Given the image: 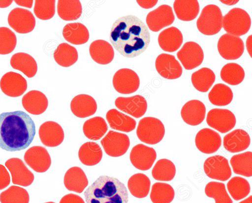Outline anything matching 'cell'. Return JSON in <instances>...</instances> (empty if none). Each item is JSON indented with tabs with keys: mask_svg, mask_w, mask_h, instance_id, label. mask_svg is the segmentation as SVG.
I'll list each match as a JSON object with an SVG mask.
<instances>
[{
	"mask_svg": "<svg viewBox=\"0 0 252 203\" xmlns=\"http://www.w3.org/2000/svg\"><path fill=\"white\" fill-rule=\"evenodd\" d=\"M114 48L126 58L142 54L150 42L148 27L138 17L128 15L118 18L112 24L109 34Z\"/></svg>",
	"mask_w": 252,
	"mask_h": 203,
	"instance_id": "obj_1",
	"label": "cell"
},
{
	"mask_svg": "<svg viewBox=\"0 0 252 203\" xmlns=\"http://www.w3.org/2000/svg\"><path fill=\"white\" fill-rule=\"evenodd\" d=\"M35 135V126L26 112L18 110L0 114V148L8 151L27 148Z\"/></svg>",
	"mask_w": 252,
	"mask_h": 203,
	"instance_id": "obj_2",
	"label": "cell"
},
{
	"mask_svg": "<svg viewBox=\"0 0 252 203\" xmlns=\"http://www.w3.org/2000/svg\"><path fill=\"white\" fill-rule=\"evenodd\" d=\"M86 203H127L128 194L125 184L115 177L101 175L86 190Z\"/></svg>",
	"mask_w": 252,
	"mask_h": 203,
	"instance_id": "obj_3",
	"label": "cell"
},
{
	"mask_svg": "<svg viewBox=\"0 0 252 203\" xmlns=\"http://www.w3.org/2000/svg\"><path fill=\"white\" fill-rule=\"evenodd\" d=\"M222 17L219 6L215 4L207 5L203 8L197 20V28L203 34H216L222 27Z\"/></svg>",
	"mask_w": 252,
	"mask_h": 203,
	"instance_id": "obj_4",
	"label": "cell"
},
{
	"mask_svg": "<svg viewBox=\"0 0 252 203\" xmlns=\"http://www.w3.org/2000/svg\"><path fill=\"white\" fill-rule=\"evenodd\" d=\"M251 25L249 14L240 8H233L222 17V27L228 34L239 36L247 34Z\"/></svg>",
	"mask_w": 252,
	"mask_h": 203,
	"instance_id": "obj_5",
	"label": "cell"
},
{
	"mask_svg": "<svg viewBox=\"0 0 252 203\" xmlns=\"http://www.w3.org/2000/svg\"><path fill=\"white\" fill-rule=\"evenodd\" d=\"M136 134L142 142L148 144H156L159 142L164 136V126L157 118L146 117L139 121Z\"/></svg>",
	"mask_w": 252,
	"mask_h": 203,
	"instance_id": "obj_6",
	"label": "cell"
},
{
	"mask_svg": "<svg viewBox=\"0 0 252 203\" xmlns=\"http://www.w3.org/2000/svg\"><path fill=\"white\" fill-rule=\"evenodd\" d=\"M100 142L105 153L113 157L124 155L130 145L129 138L126 135L113 131H109Z\"/></svg>",
	"mask_w": 252,
	"mask_h": 203,
	"instance_id": "obj_7",
	"label": "cell"
},
{
	"mask_svg": "<svg viewBox=\"0 0 252 203\" xmlns=\"http://www.w3.org/2000/svg\"><path fill=\"white\" fill-rule=\"evenodd\" d=\"M115 90L122 94H129L136 92L140 85V79L133 70L124 68L119 69L113 77Z\"/></svg>",
	"mask_w": 252,
	"mask_h": 203,
	"instance_id": "obj_8",
	"label": "cell"
},
{
	"mask_svg": "<svg viewBox=\"0 0 252 203\" xmlns=\"http://www.w3.org/2000/svg\"><path fill=\"white\" fill-rule=\"evenodd\" d=\"M203 168L208 177L221 181L227 180L232 174L227 159L220 155L207 158L204 163Z\"/></svg>",
	"mask_w": 252,
	"mask_h": 203,
	"instance_id": "obj_9",
	"label": "cell"
},
{
	"mask_svg": "<svg viewBox=\"0 0 252 203\" xmlns=\"http://www.w3.org/2000/svg\"><path fill=\"white\" fill-rule=\"evenodd\" d=\"M206 122L211 128L221 133H226L235 126V115L227 109L214 108L207 113Z\"/></svg>",
	"mask_w": 252,
	"mask_h": 203,
	"instance_id": "obj_10",
	"label": "cell"
},
{
	"mask_svg": "<svg viewBox=\"0 0 252 203\" xmlns=\"http://www.w3.org/2000/svg\"><path fill=\"white\" fill-rule=\"evenodd\" d=\"M217 47L220 56L228 60L239 58L244 51L242 39L229 34H225L220 37Z\"/></svg>",
	"mask_w": 252,
	"mask_h": 203,
	"instance_id": "obj_11",
	"label": "cell"
},
{
	"mask_svg": "<svg viewBox=\"0 0 252 203\" xmlns=\"http://www.w3.org/2000/svg\"><path fill=\"white\" fill-rule=\"evenodd\" d=\"M9 26L20 34H27L32 32L35 26V19L29 10L16 7L12 9L8 16Z\"/></svg>",
	"mask_w": 252,
	"mask_h": 203,
	"instance_id": "obj_12",
	"label": "cell"
},
{
	"mask_svg": "<svg viewBox=\"0 0 252 203\" xmlns=\"http://www.w3.org/2000/svg\"><path fill=\"white\" fill-rule=\"evenodd\" d=\"M178 59L187 70L192 69L202 63L204 53L201 46L193 41L186 42L177 52Z\"/></svg>",
	"mask_w": 252,
	"mask_h": 203,
	"instance_id": "obj_13",
	"label": "cell"
},
{
	"mask_svg": "<svg viewBox=\"0 0 252 203\" xmlns=\"http://www.w3.org/2000/svg\"><path fill=\"white\" fill-rule=\"evenodd\" d=\"M174 20L175 16L172 8L167 4L161 5L150 12L146 19L148 28L154 32L171 25Z\"/></svg>",
	"mask_w": 252,
	"mask_h": 203,
	"instance_id": "obj_14",
	"label": "cell"
},
{
	"mask_svg": "<svg viewBox=\"0 0 252 203\" xmlns=\"http://www.w3.org/2000/svg\"><path fill=\"white\" fill-rule=\"evenodd\" d=\"M24 160L27 164L37 172H44L51 164L50 156L43 147L34 146L30 148L25 153Z\"/></svg>",
	"mask_w": 252,
	"mask_h": 203,
	"instance_id": "obj_15",
	"label": "cell"
},
{
	"mask_svg": "<svg viewBox=\"0 0 252 203\" xmlns=\"http://www.w3.org/2000/svg\"><path fill=\"white\" fill-rule=\"evenodd\" d=\"M129 158L132 165L141 170H147L157 158L156 150L143 144H138L131 149Z\"/></svg>",
	"mask_w": 252,
	"mask_h": 203,
	"instance_id": "obj_16",
	"label": "cell"
},
{
	"mask_svg": "<svg viewBox=\"0 0 252 203\" xmlns=\"http://www.w3.org/2000/svg\"><path fill=\"white\" fill-rule=\"evenodd\" d=\"M156 68L158 72L163 78L175 79L180 77L183 72L180 63L174 56L162 53L156 58Z\"/></svg>",
	"mask_w": 252,
	"mask_h": 203,
	"instance_id": "obj_17",
	"label": "cell"
},
{
	"mask_svg": "<svg viewBox=\"0 0 252 203\" xmlns=\"http://www.w3.org/2000/svg\"><path fill=\"white\" fill-rule=\"evenodd\" d=\"M0 87L2 92L11 97L22 95L27 88L26 79L21 74L9 71L4 74L0 81Z\"/></svg>",
	"mask_w": 252,
	"mask_h": 203,
	"instance_id": "obj_18",
	"label": "cell"
},
{
	"mask_svg": "<svg viewBox=\"0 0 252 203\" xmlns=\"http://www.w3.org/2000/svg\"><path fill=\"white\" fill-rule=\"evenodd\" d=\"M115 104L121 111L136 118L143 116L147 109L146 99L139 95L130 97H118L115 101Z\"/></svg>",
	"mask_w": 252,
	"mask_h": 203,
	"instance_id": "obj_19",
	"label": "cell"
},
{
	"mask_svg": "<svg viewBox=\"0 0 252 203\" xmlns=\"http://www.w3.org/2000/svg\"><path fill=\"white\" fill-rule=\"evenodd\" d=\"M12 176V183L24 187L30 186L33 182V174L27 168L23 161L17 158H12L5 163Z\"/></svg>",
	"mask_w": 252,
	"mask_h": 203,
	"instance_id": "obj_20",
	"label": "cell"
},
{
	"mask_svg": "<svg viewBox=\"0 0 252 203\" xmlns=\"http://www.w3.org/2000/svg\"><path fill=\"white\" fill-rule=\"evenodd\" d=\"M195 143L200 152L207 154H212L220 147L221 138L216 131L209 128H203L196 135Z\"/></svg>",
	"mask_w": 252,
	"mask_h": 203,
	"instance_id": "obj_21",
	"label": "cell"
},
{
	"mask_svg": "<svg viewBox=\"0 0 252 203\" xmlns=\"http://www.w3.org/2000/svg\"><path fill=\"white\" fill-rule=\"evenodd\" d=\"M39 136L41 142L48 147H56L64 139V132L57 122L49 121L43 123L39 129Z\"/></svg>",
	"mask_w": 252,
	"mask_h": 203,
	"instance_id": "obj_22",
	"label": "cell"
},
{
	"mask_svg": "<svg viewBox=\"0 0 252 203\" xmlns=\"http://www.w3.org/2000/svg\"><path fill=\"white\" fill-rule=\"evenodd\" d=\"M206 107L204 103L197 100L187 102L182 107L181 115L183 121L191 126H197L204 120Z\"/></svg>",
	"mask_w": 252,
	"mask_h": 203,
	"instance_id": "obj_23",
	"label": "cell"
},
{
	"mask_svg": "<svg viewBox=\"0 0 252 203\" xmlns=\"http://www.w3.org/2000/svg\"><path fill=\"white\" fill-rule=\"evenodd\" d=\"M251 142L248 133L242 129H235L223 137L224 148L231 153H237L247 149Z\"/></svg>",
	"mask_w": 252,
	"mask_h": 203,
	"instance_id": "obj_24",
	"label": "cell"
},
{
	"mask_svg": "<svg viewBox=\"0 0 252 203\" xmlns=\"http://www.w3.org/2000/svg\"><path fill=\"white\" fill-rule=\"evenodd\" d=\"M70 109L77 117L84 118L94 114L97 110L95 100L87 94H80L74 97L70 102Z\"/></svg>",
	"mask_w": 252,
	"mask_h": 203,
	"instance_id": "obj_25",
	"label": "cell"
},
{
	"mask_svg": "<svg viewBox=\"0 0 252 203\" xmlns=\"http://www.w3.org/2000/svg\"><path fill=\"white\" fill-rule=\"evenodd\" d=\"M22 103L29 113L33 115H40L46 110L48 101L46 96L41 92L32 90L23 97Z\"/></svg>",
	"mask_w": 252,
	"mask_h": 203,
	"instance_id": "obj_26",
	"label": "cell"
},
{
	"mask_svg": "<svg viewBox=\"0 0 252 203\" xmlns=\"http://www.w3.org/2000/svg\"><path fill=\"white\" fill-rule=\"evenodd\" d=\"M89 52L92 59L100 65L110 63L114 57V50L112 46L102 39L93 41L90 44Z\"/></svg>",
	"mask_w": 252,
	"mask_h": 203,
	"instance_id": "obj_27",
	"label": "cell"
},
{
	"mask_svg": "<svg viewBox=\"0 0 252 203\" xmlns=\"http://www.w3.org/2000/svg\"><path fill=\"white\" fill-rule=\"evenodd\" d=\"M181 32L176 27H171L163 30L158 37L160 47L164 51L173 52L177 50L183 43Z\"/></svg>",
	"mask_w": 252,
	"mask_h": 203,
	"instance_id": "obj_28",
	"label": "cell"
},
{
	"mask_svg": "<svg viewBox=\"0 0 252 203\" xmlns=\"http://www.w3.org/2000/svg\"><path fill=\"white\" fill-rule=\"evenodd\" d=\"M63 182L68 190L78 193H82L88 184L86 175L78 167H71L66 171Z\"/></svg>",
	"mask_w": 252,
	"mask_h": 203,
	"instance_id": "obj_29",
	"label": "cell"
},
{
	"mask_svg": "<svg viewBox=\"0 0 252 203\" xmlns=\"http://www.w3.org/2000/svg\"><path fill=\"white\" fill-rule=\"evenodd\" d=\"M106 119L111 128L124 132H131L135 128L136 121L116 109H111L106 114Z\"/></svg>",
	"mask_w": 252,
	"mask_h": 203,
	"instance_id": "obj_30",
	"label": "cell"
},
{
	"mask_svg": "<svg viewBox=\"0 0 252 203\" xmlns=\"http://www.w3.org/2000/svg\"><path fill=\"white\" fill-rule=\"evenodd\" d=\"M63 35L67 41L75 45L86 43L90 37L88 29L80 23L67 24L63 28Z\"/></svg>",
	"mask_w": 252,
	"mask_h": 203,
	"instance_id": "obj_31",
	"label": "cell"
},
{
	"mask_svg": "<svg viewBox=\"0 0 252 203\" xmlns=\"http://www.w3.org/2000/svg\"><path fill=\"white\" fill-rule=\"evenodd\" d=\"M10 65L13 68L22 71L29 78L33 77L37 71V65L34 59L25 53L14 54L11 58Z\"/></svg>",
	"mask_w": 252,
	"mask_h": 203,
	"instance_id": "obj_32",
	"label": "cell"
},
{
	"mask_svg": "<svg viewBox=\"0 0 252 203\" xmlns=\"http://www.w3.org/2000/svg\"><path fill=\"white\" fill-rule=\"evenodd\" d=\"M78 157L83 164L93 166L100 162L102 158V151L97 143L87 142L80 147Z\"/></svg>",
	"mask_w": 252,
	"mask_h": 203,
	"instance_id": "obj_33",
	"label": "cell"
},
{
	"mask_svg": "<svg viewBox=\"0 0 252 203\" xmlns=\"http://www.w3.org/2000/svg\"><path fill=\"white\" fill-rule=\"evenodd\" d=\"M178 18L184 21L194 19L199 12V4L196 0H176L173 4Z\"/></svg>",
	"mask_w": 252,
	"mask_h": 203,
	"instance_id": "obj_34",
	"label": "cell"
},
{
	"mask_svg": "<svg viewBox=\"0 0 252 203\" xmlns=\"http://www.w3.org/2000/svg\"><path fill=\"white\" fill-rule=\"evenodd\" d=\"M151 181L145 174L138 173L132 175L128 180L127 186L131 194L137 198H144L148 195Z\"/></svg>",
	"mask_w": 252,
	"mask_h": 203,
	"instance_id": "obj_35",
	"label": "cell"
},
{
	"mask_svg": "<svg viewBox=\"0 0 252 203\" xmlns=\"http://www.w3.org/2000/svg\"><path fill=\"white\" fill-rule=\"evenodd\" d=\"M59 17L65 21L78 19L82 13L81 2L78 0H59L57 5Z\"/></svg>",
	"mask_w": 252,
	"mask_h": 203,
	"instance_id": "obj_36",
	"label": "cell"
},
{
	"mask_svg": "<svg viewBox=\"0 0 252 203\" xmlns=\"http://www.w3.org/2000/svg\"><path fill=\"white\" fill-rule=\"evenodd\" d=\"M56 62L63 67H69L78 60V54L76 49L67 43L60 44L53 54Z\"/></svg>",
	"mask_w": 252,
	"mask_h": 203,
	"instance_id": "obj_37",
	"label": "cell"
},
{
	"mask_svg": "<svg viewBox=\"0 0 252 203\" xmlns=\"http://www.w3.org/2000/svg\"><path fill=\"white\" fill-rule=\"evenodd\" d=\"M108 130L107 123L101 117L96 116L86 120L83 124V131L85 135L91 140L101 138Z\"/></svg>",
	"mask_w": 252,
	"mask_h": 203,
	"instance_id": "obj_38",
	"label": "cell"
},
{
	"mask_svg": "<svg viewBox=\"0 0 252 203\" xmlns=\"http://www.w3.org/2000/svg\"><path fill=\"white\" fill-rule=\"evenodd\" d=\"M235 174L246 177L252 176V152L247 151L233 156L230 160Z\"/></svg>",
	"mask_w": 252,
	"mask_h": 203,
	"instance_id": "obj_39",
	"label": "cell"
},
{
	"mask_svg": "<svg viewBox=\"0 0 252 203\" xmlns=\"http://www.w3.org/2000/svg\"><path fill=\"white\" fill-rule=\"evenodd\" d=\"M216 79L214 72L208 68H203L191 74V80L194 87L201 92H206Z\"/></svg>",
	"mask_w": 252,
	"mask_h": 203,
	"instance_id": "obj_40",
	"label": "cell"
},
{
	"mask_svg": "<svg viewBox=\"0 0 252 203\" xmlns=\"http://www.w3.org/2000/svg\"><path fill=\"white\" fill-rule=\"evenodd\" d=\"M176 172V167L171 161L161 159L155 165L152 170V175L157 180L169 181L174 178Z\"/></svg>",
	"mask_w": 252,
	"mask_h": 203,
	"instance_id": "obj_41",
	"label": "cell"
},
{
	"mask_svg": "<svg viewBox=\"0 0 252 203\" xmlns=\"http://www.w3.org/2000/svg\"><path fill=\"white\" fill-rule=\"evenodd\" d=\"M233 97L231 89L222 83L214 85L208 94L210 102L217 106H225L229 104Z\"/></svg>",
	"mask_w": 252,
	"mask_h": 203,
	"instance_id": "obj_42",
	"label": "cell"
},
{
	"mask_svg": "<svg viewBox=\"0 0 252 203\" xmlns=\"http://www.w3.org/2000/svg\"><path fill=\"white\" fill-rule=\"evenodd\" d=\"M174 196V190L169 184L156 182L152 185L150 199L153 203H170Z\"/></svg>",
	"mask_w": 252,
	"mask_h": 203,
	"instance_id": "obj_43",
	"label": "cell"
},
{
	"mask_svg": "<svg viewBox=\"0 0 252 203\" xmlns=\"http://www.w3.org/2000/svg\"><path fill=\"white\" fill-rule=\"evenodd\" d=\"M221 79L231 85H237L241 83L245 77V71L242 67L234 63L224 65L220 71Z\"/></svg>",
	"mask_w": 252,
	"mask_h": 203,
	"instance_id": "obj_44",
	"label": "cell"
},
{
	"mask_svg": "<svg viewBox=\"0 0 252 203\" xmlns=\"http://www.w3.org/2000/svg\"><path fill=\"white\" fill-rule=\"evenodd\" d=\"M227 188L232 198L239 201L246 197L251 190L249 182L244 178L234 176L227 183Z\"/></svg>",
	"mask_w": 252,
	"mask_h": 203,
	"instance_id": "obj_45",
	"label": "cell"
},
{
	"mask_svg": "<svg viewBox=\"0 0 252 203\" xmlns=\"http://www.w3.org/2000/svg\"><path fill=\"white\" fill-rule=\"evenodd\" d=\"M28 192L23 188L11 186L0 194L1 203H29Z\"/></svg>",
	"mask_w": 252,
	"mask_h": 203,
	"instance_id": "obj_46",
	"label": "cell"
},
{
	"mask_svg": "<svg viewBox=\"0 0 252 203\" xmlns=\"http://www.w3.org/2000/svg\"><path fill=\"white\" fill-rule=\"evenodd\" d=\"M205 193L207 197L214 199L215 203H233L223 183L216 181L209 182L205 186Z\"/></svg>",
	"mask_w": 252,
	"mask_h": 203,
	"instance_id": "obj_47",
	"label": "cell"
},
{
	"mask_svg": "<svg viewBox=\"0 0 252 203\" xmlns=\"http://www.w3.org/2000/svg\"><path fill=\"white\" fill-rule=\"evenodd\" d=\"M17 43L16 35L7 27H0V54L11 53Z\"/></svg>",
	"mask_w": 252,
	"mask_h": 203,
	"instance_id": "obj_48",
	"label": "cell"
},
{
	"mask_svg": "<svg viewBox=\"0 0 252 203\" xmlns=\"http://www.w3.org/2000/svg\"><path fill=\"white\" fill-rule=\"evenodd\" d=\"M33 11L36 16L41 20L50 19L55 13V0H36Z\"/></svg>",
	"mask_w": 252,
	"mask_h": 203,
	"instance_id": "obj_49",
	"label": "cell"
},
{
	"mask_svg": "<svg viewBox=\"0 0 252 203\" xmlns=\"http://www.w3.org/2000/svg\"><path fill=\"white\" fill-rule=\"evenodd\" d=\"M10 182L9 174L5 168L0 164V190L6 188Z\"/></svg>",
	"mask_w": 252,
	"mask_h": 203,
	"instance_id": "obj_50",
	"label": "cell"
},
{
	"mask_svg": "<svg viewBox=\"0 0 252 203\" xmlns=\"http://www.w3.org/2000/svg\"><path fill=\"white\" fill-rule=\"evenodd\" d=\"M60 203H85V202L79 196L71 193L64 196Z\"/></svg>",
	"mask_w": 252,
	"mask_h": 203,
	"instance_id": "obj_51",
	"label": "cell"
},
{
	"mask_svg": "<svg viewBox=\"0 0 252 203\" xmlns=\"http://www.w3.org/2000/svg\"><path fill=\"white\" fill-rule=\"evenodd\" d=\"M137 3L142 8L148 9L154 7L158 0H136Z\"/></svg>",
	"mask_w": 252,
	"mask_h": 203,
	"instance_id": "obj_52",
	"label": "cell"
},
{
	"mask_svg": "<svg viewBox=\"0 0 252 203\" xmlns=\"http://www.w3.org/2000/svg\"><path fill=\"white\" fill-rule=\"evenodd\" d=\"M15 3L22 6L31 8L33 3V0H15Z\"/></svg>",
	"mask_w": 252,
	"mask_h": 203,
	"instance_id": "obj_53",
	"label": "cell"
},
{
	"mask_svg": "<svg viewBox=\"0 0 252 203\" xmlns=\"http://www.w3.org/2000/svg\"><path fill=\"white\" fill-rule=\"evenodd\" d=\"M247 51L251 57H252V35H250L247 38L246 41Z\"/></svg>",
	"mask_w": 252,
	"mask_h": 203,
	"instance_id": "obj_54",
	"label": "cell"
},
{
	"mask_svg": "<svg viewBox=\"0 0 252 203\" xmlns=\"http://www.w3.org/2000/svg\"><path fill=\"white\" fill-rule=\"evenodd\" d=\"M12 2V0H0V7H6Z\"/></svg>",
	"mask_w": 252,
	"mask_h": 203,
	"instance_id": "obj_55",
	"label": "cell"
},
{
	"mask_svg": "<svg viewBox=\"0 0 252 203\" xmlns=\"http://www.w3.org/2000/svg\"><path fill=\"white\" fill-rule=\"evenodd\" d=\"M239 203H252V196L251 195L248 198Z\"/></svg>",
	"mask_w": 252,
	"mask_h": 203,
	"instance_id": "obj_56",
	"label": "cell"
},
{
	"mask_svg": "<svg viewBox=\"0 0 252 203\" xmlns=\"http://www.w3.org/2000/svg\"><path fill=\"white\" fill-rule=\"evenodd\" d=\"M54 203L52 202H47V203Z\"/></svg>",
	"mask_w": 252,
	"mask_h": 203,
	"instance_id": "obj_57",
	"label": "cell"
}]
</instances>
